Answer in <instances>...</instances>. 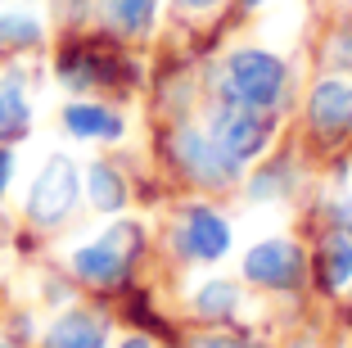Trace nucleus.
<instances>
[{
    "label": "nucleus",
    "mask_w": 352,
    "mask_h": 348,
    "mask_svg": "<svg viewBox=\"0 0 352 348\" xmlns=\"http://www.w3.org/2000/svg\"><path fill=\"white\" fill-rule=\"evenodd\" d=\"M221 100H239L253 109H271L285 95V63L267 50H235L221 68Z\"/></svg>",
    "instance_id": "nucleus-1"
},
{
    "label": "nucleus",
    "mask_w": 352,
    "mask_h": 348,
    "mask_svg": "<svg viewBox=\"0 0 352 348\" xmlns=\"http://www.w3.org/2000/svg\"><path fill=\"white\" fill-rule=\"evenodd\" d=\"M145 249V231L135 222H118L113 231H104L95 245H82L68 263L86 285H118V280L131 272L135 254Z\"/></svg>",
    "instance_id": "nucleus-2"
},
{
    "label": "nucleus",
    "mask_w": 352,
    "mask_h": 348,
    "mask_svg": "<svg viewBox=\"0 0 352 348\" xmlns=\"http://www.w3.org/2000/svg\"><path fill=\"white\" fill-rule=\"evenodd\" d=\"M208 123H212V127H208L212 141H217L235 163L258 158V154L267 150V141H271L267 109H253V104H239V100H217V109H212Z\"/></svg>",
    "instance_id": "nucleus-3"
},
{
    "label": "nucleus",
    "mask_w": 352,
    "mask_h": 348,
    "mask_svg": "<svg viewBox=\"0 0 352 348\" xmlns=\"http://www.w3.org/2000/svg\"><path fill=\"white\" fill-rule=\"evenodd\" d=\"M73 204H77V167H73V158L54 154L28 190V217L36 226H59L73 213Z\"/></svg>",
    "instance_id": "nucleus-4"
},
{
    "label": "nucleus",
    "mask_w": 352,
    "mask_h": 348,
    "mask_svg": "<svg viewBox=\"0 0 352 348\" xmlns=\"http://www.w3.org/2000/svg\"><path fill=\"white\" fill-rule=\"evenodd\" d=\"M172 158L195 176L199 185H230L239 176V163L212 141V132H199V127H181L172 136Z\"/></svg>",
    "instance_id": "nucleus-5"
},
{
    "label": "nucleus",
    "mask_w": 352,
    "mask_h": 348,
    "mask_svg": "<svg viewBox=\"0 0 352 348\" xmlns=\"http://www.w3.org/2000/svg\"><path fill=\"white\" fill-rule=\"evenodd\" d=\"M302 267L307 263H302V249L294 240H262L244 258V276L267 289H294L302 280Z\"/></svg>",
    "instance_id": "nucleus-6"
},
{
    "label": "nucleus",
    "mask_w": 352,
    "mask_h": 348,
    "mask_svg": "<svg viewBox=\"0 0 352 348\" xmlns=\"http://www.w3.org/2000/svg\"><path fill=\"white\" fill-rule=\"evenodd\" d=\"M176 245L186 258H199V263H217L230 249V226L226 217H217L212 208H186L181 226H176Z\"/></svg>",
    "instance_id": "nucleus-7"
},
{
    "label": "nucleus",
    "mask_w": 352,
    "mask_h": 348,
    "mask_svg": "<svg viewBox=\"0 0 352 348\" xmlns=\"http://www.w3.org/2000/svg\"><path fill=\"white\" fill-rule=\"evenodd\" d=\"M307 118H311L316 132L343 136L352 127V86L348 82H334V77L316 82V91H311V100H307Z\"/></svg>",
    "instance_id": "nucleus-8"
},
{
    "label": "nucleus",
    "mask_w": 352,
    "mask_h": 348,
    "mask_svg": "<svg viewBox=\"0 0 352 348\" xmlns=\"http://www.w3.org/2000/svg\"><path fill=\"white\" fill-rule=\"evenodd\" d=\"M63 127L82 141H118L122 136V118L104 104H68L63 109Z\"/></svg>",
    "instance_id": "nucleus-9"
},
{
    "label": "nucleus",
    "mask_w": 352,
    "mask_h": 348,
    "mask_svg": "<svg viewBox=\"0 0 352 348\" xmlns=\"http://www.w3.org/2000/svg\"><path fill=\"white\" fill-rule=\"evenodd\" d=\"M45 348H104V326L86 312H68L50 326Z\"/></svg>",
    "instance_id": "nucleus-10"
},
{
    "label": "nucleus",
    "mask_w": 352,
    "mask_h": 348,
    "mask_svg": "<svg viewBox=\"0 0 352 348\" xmlns=\"http://www.w3.org/2000/svg\"><path fill=\"white\" fill-rule=\"evenodd\" d=\"M32 113H28V100H23V77L19 72H5L0 77V141H19L28 132Z\"/></svg>",
    "instance_id": "nucleus-11"
},
{
    "label": "nucleus",
    "mask_w": 352,
    "mask_h": 348,
    "mask_svg": "<svg viewBox=\"0 0 352 348\" xmlns=\"http://www.w3.org/2000/svg\"><path fill=\"white\" fill-rule=\"evenodd\" d=\"M321 280L330 289H343L352 280V240L343 226L334 236H325V245H321Z\"/></svg>",
    "instance_id": "nucleus-12"
},
{
    "label": "nucleus",
    "mask_w": 352,
    "mask_h": 348,
    "mask_svg": "<svg viewBox=\"0 0 352 348\" xmlns=\"http://www.w3.org/2000/svg\"><path fill=\"white\" fill-rule=\"evenodd\" d=\"M41 41V19L28 10H5L0 14V50H28Z\"/></svg>",
    "instance_id": "nucleus-13"
},
{
    "label": "nucleus",
    "mask_w": 352,
    "mask_h": 348,
    "mask_svg": "<svg viewBox=\"0 0 352 348\" xmlns=\"http://www.w3.org/2000/svg\"><path fill=\"white\" fill-rule=\"evenodd\" d=\"M86 190H91V204L100 208V213H118V208L126 204V185H122V176H118V167H109V163L91 167Z\"/></svg>",
    "instance_id": "nucleus-14"
},
{
    "label": "nucleus",
    "mask_w": 352,
    "mask_h": 348,
    "mask_svg": "<svg viewBox=\"0 0 352 348\" xmlns=\"http://www.w3.org/2000/svg\"><path fill=\"white\" fill-rule=\"evenodd\" d=\"M235 307H239V289L230 285V280H208V285L195 294V312H199V317H208V321L235 317Z\"/></svg>",
    "instance_id": "nucleus-15"
},
{
    "label": "nucleus",
    "mask_w": 352,
    "mask_h": 348,
    "mask_svg": "<svg viewBox=\"0 0 352 348\" xmlns=\"http://www.w3.org/2000/svg\"><path fill=\"white\" fill-rule=\"evenodd\" d=\"M154 14H158V0H113V5H109L113 28L126 32V37L149 32V28H154Z\"/></svg>",
    "instance_id": "nucleus-16"
},
{
    "label": "nucleus",
    "mask_w": 352,
    "mask_h": 348,
    "mask_svg": "<svg viewBox=\"0 0 352 348\" xmlns=\"http://www.w3.org/2000/svg\"><path fill=\"white\" fill-rule=\"evenodd\" d=\"M330 63L334 68H352V23L334 37V45H330Z\"/></svg>",
    "instance_id": "nucleus-17"
},
{
    "label": "nucleus",
    "mask_w": 352,
    "mask_h": 348,
    "mask_svg": "<svg viewBox=\"0 0 352 348\" xmlns=\"http://www.w3.org/2000/svg\"><path fill=\"white\" fill-rule=\"evenodd\" d=\"M190 348H249V344H239V339H226V335H204V339H195Z\"/></svg>",
    "instance_id": "nucleus-18"
},
{
    "label": "nucleus",
    "mask_w": 352,
    "mask_h": 348,
    "mask_svg": "<svg viewBox=\"0 0 352 348\" xmlns=\"http://www.w3.org/2000/svg\"><path fill=\"white\" fill-rule=\"evenodd\" d=\"M10 172H14V158H10V150H0V195H5V185H10Z\"/></svg>",
    "instance_id": "nucleus-19"
},
{
    "label": "nucleus",
    "mask_w": 352,
    "mask_h": 348,
    "mask_svg": "<svg viewBox=\"0 0 352 348\" xmlns=\"http://www.w3.org/2000/svg\"><path fill=\"white\" fill-rule=\"evenodd\" d=\"M176 5H181V10H212V5H221V0H176Z\"/></svg>",
    "instance_id": "nucleus-20"
},
{
    "label": "nucleus",
    "mask_w": 352,
    "mask_h": 348,
    "mask_svg": "<svg viewBox=\"0 0 352 348\" xmlns=\"http://www.w3.org/2000/svg\"><path fill=\"white\" fill-rule=\"evenodd\" d=\"M339 226L348 231V240H352V204H339Z\"/></svg>",
    "instance_id": "nucleus-21"
},
{
    "label": "nucleus",
    "mask_w": 352,
    "mask_h": 348,
    "mask_svg": "<svg viewBox=\"0 0 352 348\" xmlns=\"http://www.w3.org/2000/svg\"><path fill=\"white\" fill-rule=\"evenodd\" d=\"M122 348H149V344H145V339H126Z\"/></svg>",
    "instance_id": "nucleus-22"
},
{
    "label": "nucleus",
    "mask_w": 352,
    "mask_h": 348,
    "mask_svg": "<svg viewBox=\"0 0 352 348\" xmlns=\"http://www.w3.org/2000/svg\"><path fill=\"white\" fill-rule=\"evenodd\" d=\"M249 5H258V0H249Z\"/></svg>",
    "instance_id": "nucleus-23"
},
{
    "label": "nucleus",
    "mask_w": 352,
    "mask_h": 348,
    "mask_svg": "<svg viewBox=\"0 0 352 348\" xmlns=\"http://www.w3.org/2000/svg\"><path fill=\"white\" fill-rule=\"evenodd\" d=\"M5 348H10V344H5Z\"/></svg>",
    "instance_id": "nucleus-24"
}]
</instances>
